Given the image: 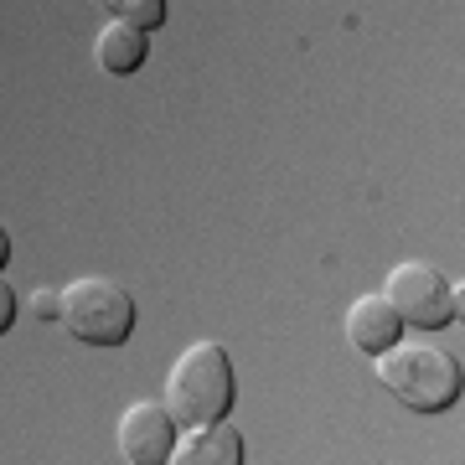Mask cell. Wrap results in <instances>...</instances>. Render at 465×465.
Here are the masks:
<instances>
[{
	"instance_id": "ba28073f",
	"label": "cell",
	"mask_w": 465,
	"mask_h": 465,
	"mask_svg": "<svg viewBox=\"0 0 465 465\" xmlns=\"http://www.w3.org/2000/svg\"><path fill=\"white\" fill-rule=\"evenodd\" d=\"M145 32H134V26H124V21H109L99 32V42H94V57H99L104 73H114V78H124V73H134V67L145 63Z\"/></svg>"
},
{
	"instance_id": "9c48e42d",
	"label": "cell",
	"mask_w": 465,
	"mask_h": 465,
	"mask_svg": "<svg viewBox=\"0 0 465 465\" xmlns=\"http://www.w3.org/2000/svg\"><path fill=\"white\" fill-rule=\"evenodd\" d=\"M124 26H134V32H150V26H161L166 21V0H130V5H114Z\"/></svg>"
},
{
	"instance_id": "7a4b0ae2",
	"label": "cell",
	"mask_w": 465,
	"mask_h": 465,
	"mask_svg": "<svg viewBox=\"0 0 465 465\" xmlns=\"http://www.w3.org/2000/svg\"><path fill=\"white\" fill-rule=\"evenodd\" d=\"M232 409V362L223 341H192L166 372V414L176 424H223Z\"/></svg>"
},
{
	"instance_id": "7c38bea8",
	"label": "cell",
	"mask_w": 465,
	"mask_h": 465,
	"mask_svg": "<svg viewBox=\"0 0 465 465\" xmlns=\"http://www.w3.org/2000/svg\"><path fill=\"white\" fill-rule=\"evenodd\" d=\"M5 259H11V238H5V228H0V269H5Z\"/></svg>"
},
{
	"instance_id": "8fae6325",
	"label": "cell",
	"mask_w": 465,
	"mask_h": 465,
	"mask_svg": "<svg viewBox=\"0 0 465 465\" xmlns=\"http://www.w3.org/2000/svg\"><path fill=\"white\" fill-rule=\"evenodd\" d=\"M11 321H16V290L0 280V331H11Z\"/></svg>"
},
{
	"instance_id": "52a82bcc",
	"label": "cell",
	"mask_w": 465,
	"mask_h": 465,
	"mask_svg": "<svg viewBox=\"0 0 465 465\" xmlns=\"http://www.w3.org/2000/svg\"><path fill=\"white\" fill-rule=\"evenodd\" d=\"M166 465H243V434L232 424H197L171 445Z\"/></svg>"
},
{
	"instance_id": "8992f818",
	"label": "cell",
	"mask_w": 465,
	"mask_h": 465,
	"mask_svg": "<svg viewBox=\"0 0 465 465\" xmlns=\"http://www.w3.org/2000/svg\"><path fill=\"white\" fill-rule=\"evenodd\" d=\"M399 331L403 326H399V316L388 311L382 295H357L347 305V341L362 351V357H382V351L399 341Z\"/></svg>"
},
{
	"instance_id": "277c9868",
	"label": "cell",
	"mask_w": 465,
	"mask_h": 465,
	"mask_svg": "<svg viewBox=\"0 0 465 465\" xmlns=\"http://www.w3.org/2000/svg\"><path fill=\"white\" fill-rule=\"evenodd\" d=\"M382 300H388V311L399 316V326H419V331H440L450 321H460V311H465L460 284L450 290L445 274L434 264H419V259H409V264H399L388 274Z\"/></svg>"
},
{
	"instance_id": "6da1fadb",
	"label": "cell",
	"mask_w": 465,
	"mask_h": 465,
	"mask_svg": "<svg viewBox=\"0 0 465 465\" xmlns=\"http://www.w3.org/2000/svg\"><path fill=\"white\" fill-rule=\"evenodd\" d=\"M465 367L460 357L440 341H393L378 357V382L393 393L399 403L419 409V414H440L460 399L465 388Z\"/></svg>"
},
{
	"instance_id": "30bf717a",
	"label": "cell",
	"mask_w": 465,
	"mask_h": 465,
	"mask_svg": "<svg viewBox=\"0 0 465 465\" xmlns=\"http://www.w3.org/2000/svg\"><path fill=\"white\" fill-rule=\"evenodd\" d=\"M32 311H36V321H63V290H36Z\"/></svg>"
},
{
	"instance_id": "5b68a950",
	"label": "cell",
	"mask_w": 465,
	"mask_h": 465,
	"mask_svg": "<svg viewBox=\"0 0 465 465\" xmlns=\"http://www.w3.org/2000/svg\"><path fill=\"white\" fill-rule=\"evenodd\" d=\"M176 445V419L166 414L161 399H140L119 419V450L130 465H166Z\"/></svg>"
},
{
	"instance_id": "3957f363",
	"label": "cell",
	"mask_w": 465,
	"mask_h": 465,
	"mask_svg": "<svg viewBox=\"0 0 465 465\" xmlns=\"http://www.w3.org/2000/svg\"><path fill=\"white\" fill-rule=\"evenodd\" d=\"M63 326L84 347H124L134 331V300L124 284L104 280V274H84L63 290Z\"/></svg>"
}]
</instances>
